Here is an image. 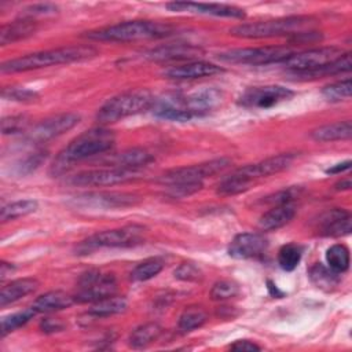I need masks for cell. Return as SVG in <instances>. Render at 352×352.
I'll use <instances>...</instances> for the list:
<instances>
[{"mask_svg":"<svg viewBox=\"0 0 352 352\" xmlns=\"http://www.w3.org/2000/svg\"><path fill=\"white\" fill-rule=\"evenodd\" d=\"M116 143V135L113 131L99 126L85 131L74 138L63 150L55 157L50 173L59 176L67 172L76 162L87 160L89 157L106 153Z\"/></svg>","mask_w":352,"mask_h":352,"instance_id":"cell-1","label":"cell"},{"mask_svg":"<svg viewBox=\"0 0 352 352\" xmlns=\"http://www.w3.org/2000/svg\"><path fill=\"white\" fill-rule=\"evenodd\" d=\"M98 55V50L92 45H69L47 51H38L28 54L15 59H10L1 63V73H19L29 72L54 65H65L73 62H81Z\"/></svg>","mask_w":352,"mask_h":352,"instance_id":"cell-2","label":"cell"},{"mask_svg":"<svg viewBox=\"0 0 352 352\" xmlns=\"http://www.w3.org/2000/svg\"><path fill=\"white\" fill-rule=\"evenodd\" d=\"M316 19L308 15H292L267 21L241 23L234 26L230 33L242 38H268L278 36H297L314 30Z\"/></svg>","mask_w":352,"mask_h":352,"instance_id":"cell-3","label":"cell"},{"mask_svg":"<svg viewBox=\"0 0 352 352\" xmlns=\"http://www.w3.org/2000/svg\"><path fill=\"white\" fill-rule=\"evenodd\" d=\"M173 28L166 23L155 21H126L116 25L104 26L100 29L89 30L85 37L95 41H139V40H154L162 38L172 33Z\"/></svg>","mask_w":352,"mask_h":352,"instance_id":"cell-4","label":"cell"},{"mask_svg":"<svg viewBox=\"0 0 352 352\" xmlns=\"http://www.w3.org/2000/svg\"><path fill=\"white\" fill-rule=\"evenodd\" d=\"M154 99L153 94L144 88L125 91L106 100L98 110L96 120L100 124L117 122L151 109Z\"/></svg>","mask_w":352,"mask_h":352,"instance_id":"cell-5","label":"cell"},{"mask_svg":"<svg viewBox=\"0 0 352 352\" xmlns=\"http://www.w3.org/2000/svg\"><path fill=\"white\" fill-rule=\"evenodd\" d=\"M144 241V228L142 226H125L121 228L106 230L96 232L78 245V252L87 254L88 252L102 248H133Z\"/></svg>","mask_w":352,"mask_h":352,"instance_id":"cell-6","label":"cell"},{"mask_svg":"<svg viewBox=\"0 0 352 352\" xmlns=\"http://www.w3.org/2000/svg\"><path fill=\"white\" fill-rule=\"evenodd\" d=\"M287 47H257V48H235L219 54V59L236 65H270L282 63L292 55Z\"/></svg>","mask_w":352,"mask_h":352,"instance_id":"cell-7","label":"cell"},{"mask_svg":"<svg viewBox=\"0 0 352 352\" xmlns=\"http://www.w3.org/2000/svg\"><path fill=\"white\" fill-rule=\"evenodd\" d=\"M117 292V280L113 274H102L92 270L81 275L78 280V290L76 292L74 301L78 304L96 302L99 300L114 296Z\"/></svg>","mask_w":352,"mask_h":352,"instance_id":"cell-8","label":"cell"},{"mask_svg":"<svg viewBox=\"0 0 352 352\" xmlns=\"http://www.w3.org/2000/svg\"><path fill=\"white\" fill-rule=\"evenodd\" d=\"M231 161L228 158H216L210 160L206 162L190 165V166H182V168H175L168 172H165L161 177L160 182L164 186L168 184H176V183H202L204 179L210 177L213 175H217L227 169L230 166Z\"/></svg>","mask_w":352,"mask_h":352,"instance_id":"cell-9","label":"cell"},{"mask_svg":"<svg viewBox=\"0 0 352 352\" xmlns=\"http://www.w3.org/2000/svg\"><path fill=\"white\" fill-rule=\"evenodd\" d=\"M344 51L338 47H319L311 48L302 52L292 54L280 65H283L290 73L311 72L319 67H323L336 59H338Z\"/></svg>","mask_w":352,"mask_h":352,"instance_id":"cell-10","label":"cell"},{"mask_svg":"<svg viewBox=\"0 0 352 352\" xmlns=\"http://www.w3.org/2000/svg\"><path fill=\"white\" fill-rule=\"evenodd\" d=\"M294 92L282 85H261L248 88L238 100V104L246 109H270L285 100H289Z\"/></svg>","mask_w":352,"mask_h":352,"instance_id":"cell-11","label":"cell"},{"mask_svg":"<svg viewBox=\"0 0 352 352\" xmlns=\"http://www.w3.org/2000/svg\"><path fill=\"white\" fill-rule=\"evenodd\" d=\"M136 170H128L124 168L110 166L102 169H92L80 172L69 179V183L73 186L81 187H99V186H114L120 183H125L133 180L136 177Z\"/></svg>","mask_w":352,"mask_h":352,"instance_id":"cell-12","label":"cell"},{"mask_svg":"<svg viewBox=\"0 0 352 352\" xmlns=\"http://www.w3.org/2000/svg\"><path fill=\"white\" fill-rule=\"evenodd\" d=\"M78 122H80V116L76 113H60V114L48 117L29 131L26 140L30 143H45L70 131Z\"/></svg>","mask_w":352,"mask_h":352,"instance_id":"cell-13","label":"cell"},{"mask_svg":"<svg viewBox=\"0 0 352 352\" xmlns=\"http://www.w3.org/2000/svg\"><path fill=\"white\" fill-rule=\"evenodd\" d=\"M76 205L82 208L95 209H116L128 208L139 202V197L131 192H116V191H95L76 197Z\"/></svg>","mask_w":352,"mask_h":352,"instance_id":"cell-14","label":"cell"},{"mask_svg":"<svg viewBox=\"0 0 352 352\" xmlns=\"http://www.w3.org/2000/svg\"><path fill=\"white\" fill-rule=\"evenodd\" d=\"M165 7L173 12H188V14L210 15V16H219V18L242 19L246 15L245 11L239 7L230 6V4H219V3L172 1V3H166Z\"/></svg>","mask_w":352,"mask_h":352,"instance_id":"cell-15","label":"cell"},{"mask_svg":"<svg viewBox=\"0 0 352 352\" xmlns=\"http://www.w3.org/2000/svg\"><path fill=\"white\" fill-rule=\"evenodd\" d=\"M294 160H296L294 153H282L278 155L268 157L260 162L245 165V166L236 169L235 172L239 173L249 183L253 184L257 179L267 177V176H271V175H275V173H279V172L287 169L293 164Z\"/></svg>","mask_w":352,"mask_h":352,"instance_id":"cell-16","label":"cell"},{"mask_svg":"<svg viewBox=\"0 0 352 352\" xmlns=\"http://www.w3.org/2000/svg\"><path fill=\"white\" fill-rule=\"evenodd\" d=\"M268 239L260 232H242L234 236L228 246V254L236 260L257 258L265 253Z\"/></svg>","mask_w":352,"mask_h":352,"instance_id":"cell-17","label":"cell"},{"mask_svg":"<svg viewBox=\"0 0 352 352\" xmlns=\"http://www.w3.org/2000/svg\"><path fill=\"white\" fill-rule=\"evenodd\" d=\"M319 234L323 236H344L351 234L352 219L345 209H331L320 216L319 220Z\"/></svg>","mask_w":352,"mask_h":352,"instance_id":"cell-18","label":"cell"},{"mask_svg":"<svg viewBox=\"0 0 352 352\" xmlns=\"http://www.w3.org/2000/svg\"><path fill=\"white\" fill-rule=\"evenodd\" d=\"M221 70H223L221 67L213 63L204 62V60H194V62H187L183 65L168 67L162 72V74L170 80H194V78L217 74Z\"/></svg>","mask_w":352,"mask_h":352,"instance_id":"cell-19","label":"cell"},{"mask_svg":"<svg viewBox=\"0 0 352 352\" xmlns=\"http://www.w3.org/2000/svg\"><path fill=\"white\" fill-rule=\"evenodd\" d=\"M296 214V208L293 204L274 205L267 210L258 220V228L261 231H275L293 220Z\"/></svg>","mask_w":352,"mask_h":352,"instance_id":"cell-20","label":"cell"},{"mask_svg":"<svg viewBox=\"0 0 352 352\" xmlns=\"http://www.w3.org/2000/svg\"><path fill=\"white\" fill-rule=\"evenodd\" d=\"M36 29H37V23L34 19L21 16V18L1 26L0 44L7 45V44H12L15 41L23 40V38L34 34Z\"/></svg>","mask_w":352,"mask_h":352,"instance_id":"cell-21","label":"cell"},{"mask_svg":"<svg viewBox=\"0 0 352 352\" xmlns=\"http://www.w3.org/2000/svg\"><path fill=\"white\" fill-rule=\"evenodd\" d=\"M74 302L76 301L73 294H69L62 290H51L38 296L33 301L32 307L37 311V314H43V312L45 314V312H55V311L69 308Z\"/></svg>","mask_w":352,"mask_h":352,"instance_id":"cell-22","label":"cell"},{"mask_svg":"<svg viewBox=\"0 0 352 352\" xmlns=\"http://www.w3.org/2000/svg\"><path fill=\"white\" fill-rule=\"evenodd\" d=\"M38 287V280L34 278H21L11 280L1 287L0 292V305L6 307L8 304L16 302L25 296L33 293Z\"/></svg>","mask_w":352,"mask_h":352,"instance_id":"cell-23","label":"cell"},{"mask_svg":"<svg viewBox=\"0 0 352 352\" xmlns=\"http://www.w3.org/2000/svg\"><path fill=\"white\" fill-rule=\"evenodd\" d=\"M199 54V50L190 45V44H169L157 47L146 54V58L155 62H165V60H177L192 58Z\"/></svg>","mask_w":352,"mask_h":352,"instance_id":"cell-24","label":"cell"},{"mask_svg":"<svg viewBox=\"0 0 352 352\" xmlns=\"http://www.w3.org/2000/svg\"><path fill=\"white\" fill-rule=\"evenodd\" d=\"M351 135H352V125L349 120L326 124L311 132V138L319 143L346 140L351 138Z\"/></svg>","mask_w":352,"mask_h":352,"instance_id":"cell-25","label":"cell"},{"mask_svg":"<svg viewBox=\"0 0 352 352\" xmlns=\"http://www.w3.org/2000/svg\"><path fill=\"white\" fill-rule=\"evenodd\" d=\"M153 155L144 150V148H139V147H133V148H128L122 153H118L113 160H111V165L117 166V168H124L128 170H139L140 168L148 165L153 161Z\"/></svg>","mask_w":352,"mask_h":352,"instance_id":"cell-26","label":"cell"},{"mask_svg":"<svg viewBox=\"0 0 352 352\" xmlns=\"http://www.w3.org/2000/svg\"><path fill=\"white\" fill-rule=\"evenodd\" d=\"M352 67V62H351V54L349 52H344L338 59H336L334 62L311 70V72H301V73H290L293 77H296L297 80H309V78H318V77H323V76H334V74H340V73H346L349 72Z\"/></svg>","mask_w":352,"mask_h":352,"instance_id":"cell-27","label":"cell"},{"mask_svg":"<svg viewBox=\"0 0 352 352\" xmlns=\"http://www.w3.org/2000/svg\"><path fill=\"white\" fill-rule=\"evenodd\" d=\"M162 333V327L155 322L138 326L129 336V345L133 349H142L151 345Z\"/></svg>","mask_w":352,"mask_h":352,"instance_id":"cell-28","label":"cell"},{"mask_svg":"<svg viewBox=\"0 0 352 352\" xmlns=\"http://www.w3.org/2000/svg\"><path fill=\"white\" fill-rule=\"evenodd\" d=\"M128 308V301L124 297L110 296L107 298L92 302L88 314L95 318H106L124 312Z\"/></svg>","mask_w":352,"mask_h":352,"instance_id":"cell-29","label":"cell"},{"mask_svg":"<svg viewBox=\"0 0 352 352\" xmlns=\"http://www.w3.org/2000/svg\"><path fill=\"white\" fill-rule=\"evenodd\" d=\"M309 278L316 287H319L324 292L333 290L340 282V274L334 272L333 270H330L329 267H326L320 263L315 264L309 270Z\"/></svg>","mask_w":352,"mask_h":352,"instance_id":"cell-30","label":"cell"},{"mask_svg":"<svg viewBox=\"0 0 352 352\" xmlns=\"http://www.w3.org/2000/svg\"><path fill=\"white\" fill-rule=\"evenodd\" d=\"M206 320H208V314L202 307L190 305L182 312L177 326H179V330H182L183 333H190L201 327Z\"/></svg>","mask_w":352,"mask_h":352,"instance_id":"cell-31","label":"cell"},{"mask_svg":"<svg viewBox=\"0 0 352 352\" xmlns=\"http://www.w3.org/2000/svg\"><path fill=\"white\" fill-rule=\"evenodd\" d=\"M327 267L337 274H342L349 268V249L344 243L331 245L326 250Z\"/></svg>","mask_w":352,"mask_h":352,"instance_id":"cell-32","label":"cell"},{"mask_svg":"<svg viewBox=\"0 0 352 352\" xmlns=\"http://www.w3.org/2000/svg\"><path fill=\"white\" fill-rule=\"evenodd\" d=\"M36 209H37V201H34V199H19V201L11 202L8 205H4L1 208L0 220H1V223H7L10 220H15L18 217L33 213Z\"/></svg>","mask_w":352,"mask_h":352,"instance_id":"cell-33","label":"cell"},{"mask_svg":"<svg viewBox=\"0 0 352 352\" xmlns=\"http://www.w3.org/2000/svg\"><path fill=\"white\" fill-rule=\"evenodd\" d=\"M164 268V261L160 257H150L139 263L131 272V278L136 282H144L157 276Z\"/></svg>","mask_w":352,"mask_h":352,"instance_id":"cell-34","label":"cell"},{"mask_svg":"<svg viewBox=\"0 0 352 352\" xmlns=\"http://www.w3.org/2000/svg\"><path fill=\"white\" fill-rule=\"evenodd\" d=\"M37 315V311L30 305L29 308H25L23 311L11 314L8 316H4L1 319V327H0V333L1 337H6L8 333L16 330L18 327L26 324L30 319H33Z\"/></svg>","mask_w":352,"mask_h":352,"instance_id":"cell-35","label":"cell"},{"mask_svg":"<svg viewBox=\"0 0 352 352\" xmlns=\"http://www.w3.org/2000/svg\"><path fill=\"white\" fill-rule=\"evenodd\" d=\"M302 256V249L297 243H286L278 252V264L283 271H293Z\"/></svg>","mask_w":352,"mask_h":352,"instance_id":"cell-36","label":"cell"},{"mask_svg":"<svg viewBox=\"0 0 352 352\" xmlns=\"http://www.w3.org/2000/svg\"><path fill=\"white\" fill-rule=\"evenodd\" d=\"M352 94V81L351 78H345L330 85H326L322 89V95L329 102H341L351 96Z\"/></svg>","mask_w":352,"mask_h":352,"instance_id":"cell-37","label":"cell"},{"mask_svg":"<svg viewBox=\"0 0 352 352\" xmlns=\"http://www.w3.org/2000/svg\"><path fill=\"white\" fill-rule=\"evenodd\" d=\"M239 286L234 280L221 279L216 282L210 289V298L213 301H226L236 297L239 294Z\"/></svg>","mask_w":352,"mask_h":352,"instance_id":"cell-38","label":"cell"},{"mask_svg":"<svg viewBox=\"0 0 352 352\" xmlns=\"http://www.w3.org/2000/svg\"><path fill=\"white\" fill-rule=\"evenodd\" d=\"M47 151L45 150H36L33 153H30L28 157H25V160H22L18 165V173L19 175H29L32 172H34L47 158Z\"/></svg>","mask_w":352,"mask_h":352,"instance_id":"cell-39","label":"cell"},{"mask_svg":"<svg viewBox=\"0 0 352 352\" xmlns=\"http://www.w3.org/2000/svg\"><path fill=\"white\" fill-rule=\"evenodd\" d=\"M1 96L8 100H15V102H33L37 98V94L34 91H30L23 87H7L3 88Z\"/></svg>","mask_w":352,"mask_h":352,"instance_id":"cell-40","label":"cell"},{"mask_svg":"<svg viewBox=\"0 0 352 352\" xmlns=\"http://www.w3.org/2000/svg\"><path fill=\"white\" fill-rule=\"evenodd\" d=\"M166 194L172 198H186L195 192H198L202 188V183H176V184H168Z\"/></svg>","mask_w":352,"mask_h":352,"instance_id":"cell-41","label":"cell"},{"mask_svg":"<svg viewBox=\"0 0 352 352\" xmlns=\"http://www.w3.org/2000/svg\"><path fill=\"white\" fill-rule=\"evenodd\" d=\"M28 126V118L23 116H10V117H4L1 120V132L3 135H14V133H19L23 132Z\"/></svg>","mask_w":352,"mask_h":352,"instance_id":"cell-42","label":"cell"},{"mask_svg":"<svg viewBox=\"0 0 352 352\" xmlns=\"http://www.w3.org/2000/svg\"><path fill=\"white\" fill-rule=\"evenodd\" d=\"M175 278L184 282H195L202 278V271L194 263H182L173 272Z\"/></svg>","mask_w":352,"mask_h":352,"instance_id":"cell-43","label":"cell"},{"mask_svg":"<svg viewBox=\"0 0 352 352\" xmlns=\"http://www.w3.org/2000/svg\"><path fill=\"white\" fill-rule=\"evenodd\" d=\"M301 188L300 187H289L285 190H280L270 197H267L265 202L274 204V205H282V204H293V201L300 197Z\"/></svg>","mask_w":352,"mask_h":352,"instance_id":"cell-44","label":"cell"},{"mask_svg":"<svg viewBox=\"0 0 352 352\" xmlns=\"http://www.w3.org/2000/svg\"><path fill=\"white\" fill-rule=\"evenodd\" d=\"M58 12V7L55 4L50 3H40V4H33L25 8L21 16L33 19L34 16H43V15H54Z\"/></svg>","mask_w":352,"mask_h":352,"instance_id":"cell-45","label":"cell"},{"mask_svg":"<svg viewBox=\"0 0 352 352\" xmlns=\"http://www.w3.org/2000/svg\"><path fill=\"white\" fill-rule=\"evenodd\" d=\"M40 329L44 333H56V331H62L65 329V324L58 320V319H52V318H45L41 320L40 323Z\"/></svg>","mask_w":352,"mask_h":352,"instance_id":"cell-46","label":"cell"},{"mask_svg":"<svg viewBox=\"0 0 352 352\" xmlns=\"http://www.w3.org/2000/svg\"><path fill=\"white\" fill-rule=\"evenodd\" d=\"M230 349L232 351H242V352H252V351H260L261 348L253 342V341H249V340H238L235 341L234 344L230 345Z\"/></svg>","mask_w":352,"mask_h":352,"instance_id":"cell-47","label":"cell"},{"mask_svg":"<svg viewBox=\"0 0 352 352\" xmlns=\"http://www.w3.org/2000/svg\"><path fill=\"white\" fill-rule=\"evenodd\" d=\"M351 160H346V161H342V162H340V164H336V165H333L331 168H329V169H326V173H331V175H337V173H341V172H344V170H348L349 168H351Z\"/></svg>","mask_w":352,"mask_h":352,"instance_id":"cell-48","label":"cell"},{"mask_svg":"<svg viewBox=\"0 0 352 352\" xmlns=\"http://www.w3.org/2000/svg\"><path fill=\"white\" fill-rule=\"evenodd\" d=\"M336 190H349L352 187V182H351V177H345V179H341L336 183Z\"/></svg>","mask_w":352,"mask_h":352,"instance_id":"cell-49","label":"cell"},{"mask_svg":"<svg viewBox=\"0 0 352 352\" xmlns=\"http://www.w3.org/2000/svg\"><path fill=\"white\" fill-rule=\"evenodd\" d=\"M0 275H1V279H4L6 276H7V274L8 272H11V271H14V265L12 264H10V263H6V261H1V264H0Z\"/></svg>","mask_w":352,"mask_h":352,"instance_id":"cell-50","label":"cell"},{"mask_svg":"<svg viewBox=\"0 0 352 352\" xmlns=\"http://www.w3.org/2000/svg\"><path fill=\"white\" fill-rule=\"evenodd\" d=\"M268 289H270L271 294H274L275 297H282V296H283V293H280V292L278 290V287H276L271 280H268Z\"/></svg>","mask_w":352,"mask_h":352,"instance_id":"cell-51","label":"cell"}]
</instances>
